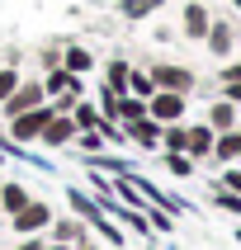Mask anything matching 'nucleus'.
<instances>
[{"label":"nucleus","instance_id":"nucleus-11","mask_svg":"<svg viewBox=\"0 0 241 250\" xmlns=\"http://www.w3.org/2000/svg\"><path fill=\"white\" fill-rule=\"evenodd\" d=\"M213 142H218V132H213V127L203 123V118H189V142H184V156H189L194 166H208Z\"/></svg>","mask_w":241,"mask_h":250},{"label":"nucleus","instance_id":"nucleus-29","mask_svg":"<svg viewBox=\"0 0 241 250\" xmlns=\"http://www.w3.org/2000/svg\"><path fill=\"white\" fill-rule=\"evenodd\" d=\"M19 81H24V71H19V66H10V62H0V104L14 95V85H19Z\"/></svg>","mask_w":241,"mask_h":250},{"label":"nucleus","instance_id":"nucleus-14","mask_svg":"<svg viewBox=\"0 0 241 250\" xmlns=\"http://www.w3.org/2000/svg\"><path fill=\"white\" fill-rule=\"evenodd\" d=\"M28 198H33L28 180H14L10 170H5V175H0V212H5V217H14V212L28 203Z\"/></svg>","mask_w":241,"mask_h":250},{"label":"nucleus","instance_id":"nucleus-9","mask_svg":"<svg viewBox=\"0 0 241 250\" xmlns=\"http://www.w3.org/2000/svg\"><path fill=\"white\" fill-rule=\"evenodd\" d=\"M38 146H43V151H71V146H76V123H71V113H57L52 109V123L43 127Z\"/></svg>","mask_w":241,"mask_h":250},{"label":"nucleus","instance_id":"nucleus-28","mask_svg":"<svg viewBox=\"0 0 241 250\" xmlns=\"http://www.w3.org/2000/svg\"><path fill=\"white\" fill-rule=\"evenodd\" d=\"M62 42H66V38H52V42H43V47H38V71L62 66Z\"/></svg>","mask_w":241,"mask_h":250},{"label":"nucleus","instance_id":"nucleus-20","mask_svg":"<svg viewBox=\"0 0 241 250\" xmlns=\"http://www.w3.org/2000/svg\"><path fill=\"white\" fill-rule=\"evenodd\" d=\"M156 161H161V170H166L170 180H194V175H198V166L184 151H156Z\"/></svg>","mask_w":241,"mask_h":250},{"label":"nucleus","instance_id":"nucleus-37","mask_svg":"<svg viewBox=\"0 0 241 250\" xmlns=\"http://www.w3.org/2000/svg\"><path fill=\"white\" fill-rule=\"evenodd\" d=\"M208 5H213V0H208Z\"/></svg>","mask_w":241,"mask_h":250},{"label":"nucleus","instance_id":"nucleus-18","mask_svg":"<svg viewBox=\"0 0 241 250\" xmlns=\"http://www.w3.org/2000/svg\"><path fill=\"white\" fill-rule=\"evenodd\" d=\"M43 76V95L57 99V95H66V90H76V85H85V76H71L66 66H52V71H38Z\"/></svg>","mask_w":241,"mask_h":250},{"label":"nucleus","instance_id":"nucleus-10","mask_svg":"<svg viewBox=\"0 0 241 250\" xmlns=\"http://www.w3.org/2000/svg\"><path fill=\"white\" fill-rule=\"evenodd\" d=\"M62 66H66L71 76H95V71H99V57L90 52V42L66 38V42H62Z\"/></svg>","mask_w":241,"mask_h":250},{"label":"nucleus","instance_id":"nucleus-22","mask_svg":"<svg viewBox=\"0 0 241 250\" xmlns=\"http://www.w3.org/2000/svg\"><path fill=\"white\" fill-rule=\"evenodd\" d=\"M137 118H152V113H147V99H137V95H118V113H113V123L128 127V123H137Z\"/></svg>","mask_w":241,"mask_h":250},{"label":"nucleus","instance_id":"nucleus-31","mask_svg":"<svg viewBox=\"0 0 241 250\" xmlns=\"http://www.w3.org/2000/svg\"><path fill=\"white\" fill-rule=\"evenodd\" d=\"M43 246H47V236H19L10 250H43Z\"/></svg>","mask_w":241,"mask_h":250},{"label":"nucleus","instance_id":"nucleus-13","mask_svg":"<svg viewBox=\"0 0 241 250\" xmlns=\"http://www.w3.org/2000/svg\"><path fill=\"white\" fill-rule=\"evenodd\" d=\"M123 142L137 146V151H147V156H156L161 151V123H156V118H137V123L123 127Z\"/></svg>","mask_w":241,"mask_h":250},{"label":"nucleus","instance_id":"nucleus-21","mask_svg":"<svg viewBox=\"0 0 241 250\" xmlns=\"http://www.w3.org/2000/svg\"><path fill=\"white\" fill-rule=\"evenodd\" d=\"M71 123H76V132H90V127L104 123V113L95 109V99L85 95V99H76V104H71Z\"/></svg>","mask_w":241,"mask_h":250},{"label":"nucleus","instance_id":"nucleus-32","mask_svg":"<svg viewBox=\"0 0 241 250\" xmlns=\"http://www.w3.org/2000/svg\"><path fill=\"white\" fill-rule=\"evenodd\" d=\"M218 95H222V99H232V104H237V109H241V81H237V85H222Z\"/></svg>","mask_w":241,"mask_h":250},{"label":"nucleus","instance_id":"nucleus-15","mask_svg":"<svg viewBox=\"0 0 241 250\" xmlns=\"http://www.w3.org/2000/svg\"><path fill=\"white\" fill-rule=\"evenodd\" d=\"M208 166H241V127H232V132H218V142H213V156Z\"/></svg>","mask_w":241,"mask_h":250},{"label":"nucleus","instance_id":"nucleus-23","mask_svg":"<svg viewBox=\"0 0 241 250\" xmlns=\"http://www.w3.org/2000/svg\"><path fill=\"white\" fill-rule=\"evenodd\" d=\"M147 222H152L156 236H175V227H180V217L170 208H156V203H147Z\"/></svg>","mask_w":241,"mask_h":250},{"label":"nucleus","instance_id":"nucleus-35","mask_svg":"<svg viewBox=\"0 0 241 250\" xmlns=\"http://www.w3.org/2000/svg\"><path fill=\"white\" fill-rule=\"evenodd\" d=\"M227 5H232V14H241V0H227Z\"/></svg>","mask_w":241,"mask_h":250},{"label":"nucleus","instance_id":"nucleus-30","mask_svg":"<svg viewBox=\"0 0 241 250\" xmlns=\"http://www.w3.org/2000/svg\"><path fill=\"white\" fill-rule=\"evenodd\" d=\"M213 184H222V189H232V194H241V166H222Z\"/></svg>","mask_w":241,"mask_h":250},{"label":"nucleus","instance_id":"nucleus-1","mask_svg":"<svg viewBox=\"0 0 241 250\" xmlns=\"http://www.w3.org/2000/svg\"><path fill=\"white\" fill-rule=\"evenodd\" d=\"M52 217H57V208L47 203V198H28L24 208L14 212V217H5V227H10V236L19 241V236H47V227H52Z\"/></svg>","mask_w":241,"mask_h":250},{"label":"nucleus","instance_id":"nucleus-8","mask_svg":"<svg viewBox=\"0 0 241 250\" xmlns=\"http://www.w3.org/2000/svg\"><path fill=\"white\" fill-rule=\"evenodd\" d=\"M47 241H62V246H85V241H95L90 222L76 217V212H57L52 227H47Z\"/></svg>","mask_w":241,"mask_h":250},{"label":"nucleus","instance_id":"nucleus-24","mask_svg":"<svg viewBox=\"0 0 241 250\" xmlns=\"http://www.w3.org/2000/svg\"><path fill=\"white\" fill-rule=\"evenodd\" d=\"M128 95H137V99H152L156 95V81H152V71H147V66H132V71H128Z\"/></svg>","mask_w":241,"mask_h":250},{"label":"nucleus","instance_id":"nucleus-27","mask_svg":"<svg viewBox=\"0 0 241 250\" xmlns=\"http://www.w3.org/2000/svg\"><path fill=\"white\" fill-rule=\"evenodd\" d=\"M213 81H218V90H222V85H237L241 81V52L227 57V62H218V76H213Z\"/></svg>","mask_w":241,"mask_h":250},{"label":"nucleus","instance_id":"nucleus-16","mask_svg":"<svg viewBox=\"0 0 241 250\" xmlns=\"http://www.w3.org/2000/svg\"><path fill=\"white\" fill-rule=\"evenodd\" d=\"M161 10H166V0H113V14L123 24H142V19H152Z\"/></svg>","mask_w":241,"mask_h":250},{"label":"nucleus","instance_id":"nucleus-36","mask_svg":"<svg viewBox=\"0 0 241 250\" xmlns=\"http://www.w3.org/2000/svg\"><path fill=\"white\" fill-rule=\"evenodd\" d=\"M0 222H5V212H0Z\"/></svg>","mask_w":241,"mask_h":250},{"label":"nucleus","instance_id":"nucleus-6","mask_svg":"<svg viewBox=\"0 0 241 250\" xmlns=\"http://www.w3.org/2000/svg\"><path fill=\"white\" fill-rule=\"evenodd\" d=\"M208 24H213V5L208 0H184L180 5V38L184 42H198V47H203Z\"/></svg>","mask_w":241,"mask_h":250},{"label":"nucleus","instance_id":"nucleus-12","mask_svg":"<svg viewBox=\"0 0 241 250\" xmlns=\"http://www.w3.org/2000/svg\"><path fill=\"white\" fill-rule=\"evenodd\" d=\"M198 118H203L213 132H232V127H241V109L232 104V99H222V95H213V99H208V109L198 113Z\"/></svg>","mask_w":241,"mask_h":250},{"label":"nucleus","instance_id":"nucleus-25","mask_svg":"<svg viewBox=\"0 0 241 250\" xmlns=\"http://www.w3.org/2000/svg\"><path fill=\"white\" fill-rule=\"evenodd\" d=\"M76 151L81 156H99V151H109V142H104L99 127H90V132H76Z\"/></svg>","mask_w":241,"mask_h":250},{"label":"nucleus","instance_id":"nucleus-4","mask_svg":"<svg viewBox=\"0 0 241 250\" xmlns=\"http://www.w3.org/2000/svg\"><path fill=\"white\" fill-rule=\"evenodd\" d=\"M147 71H152L156 90H175V95H194V90H198L194 66H184V62H152Z\"/></svg>","mask_w":241,"mask_h":250},{"label":"nucleus","instance_id":"nucleus-3","mask_svg":"<svg viewBox=\"0 0 241 250\" xmlns=\"http://www.w3.org/2000/svg\"><path fill=\"white\" fill-rule=\"evenodd\" d=\"M47 123H52V104H38V109H28V113L5 118V137H10L14 146H38V137H43Z\"/></svg>","mask_w":241,"mask_h":250},{"label":"nucleus","instance_id":"nucleus-33","mask_svg":"<svg viewBox=\"0 0 241 250\" xmlns=\"http://www.w3.org/2000/svg\"><path fill=\"white\" fill-rule=\"evenodd\" d=\"M76 250H109L104 241H85V246H76Z\"/></svg>","mask_w":241,"mask_h":250},{"label":"nucleus","instance_id":"nucleus-19","mask_svg":"<svg viewBox=\"0 0 241 250\" xmlns=\"http://www.w3.org/2000/svg\"><path fill=\"white\" fill-rule=\"evenodd\" d=\"M128 71H132L128 57H109V62L99 66V85H109L113 95H128Z\"/></svg>","mask_w":241,"mask_h":250},{"label":"nucleus","instance_id":"nucleus-2","mask_svg":"<svg viewBox=\"0 0 241 250\" xmlns=\"http://www.w3.org/2000/svg\"><path fill=\"white\" fill-rule=\"evenodd\" d=\"M237 47H241V24H237V14H213L208 38H203V52H208L213 62H227V57H237Z\"/></svg>","mask_w":241,"mask_h":250},{"label":"nucleus","instance_id":"nucleus-17","mask_svg":"<svg viewBox=\"0 0 241 250\" xmlns=\"http://www.w3.org/2000/svg\"><path fill=\"white\" fill-rule=\"evenodd\" d=\"M85 161V170H104V175H137V166L128 161V156H113V151H99V156H81Z\"/></svg>","mask_w":241,"mask_h":250},{"label":"nucleus","instance_id":"nucleus-5","mask_svg":"<svg viewBox=\"0 0 241 250\" xmlns=\"http://www.w3.org/2000/svg\"><path fill=\"white\" fill-rule=\"evenodd\" d=\"M189 99L194 95H175V90H156L152 99H147V113H152L156 123H189Z\"/></svg>","mask_w":241,"mask_h":250},{"label":"nucleus","instance_id":"nucleus-26","mask_svg":"<svg viewBox=\"0 0 241 250\" xmlns=\"http://www.w3.org/2000/svg\"><path fill=\"white\" fill-rule=\"evenodd\" d=\"M213 208H222V212H232V217H241V194H232V189H222V184H213Z\"/></svg>","mask_w":241,"mask_h":250},{"label":"nucleus","instance_id":"nucleus-7","mask_svg":"<svg viewBox=\"0 0 241 250\" xmlns=\"http://www.w3.org/2000/svg\"><path fill=\"white\" fill-rule=\"evenodd\" d=\"M38 104H47V95H43V76H28V71H24V81L14 85V95L0 104V118L28 113V109H38Z\"/></svg>","mask_w":241,"mask_h":250},{"label":"nucleus","instance_id":"nucleus-34","mask_svg":"<svg viewBox=\"0 0 241 250\" xmlns=\"http://www.w3.org/2000/svg\"><path fill=\"white\" fill-rule=\"evenodd\" d=\"M43 250H76V246H62V241H47Z\"/></svg>","mask_w":241,"mask_h":250}]
</instances>
